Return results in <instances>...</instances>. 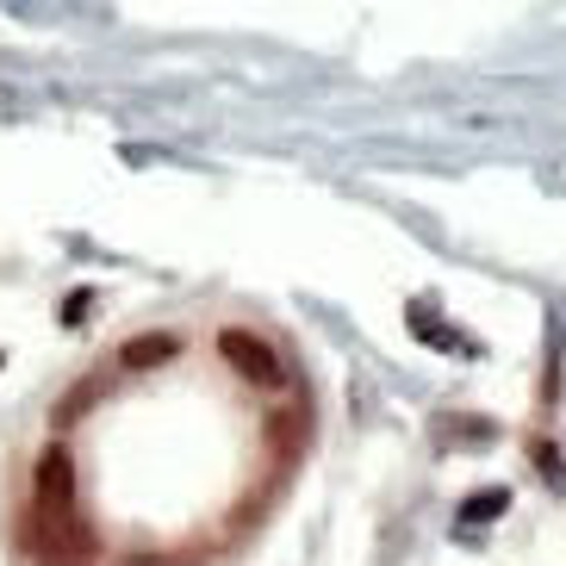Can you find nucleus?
Segmentation results:
<instances>
[{"label": "nucleus", "mask_w": 566, "mask_h": 566, "mask_svg": "<svg viewBox=\"0 0 566 566\" xmlns=\"http://www.w3.org/2000/svg\"><path fill=\"white\" fill-rule=\"evenodd\" d=\"M32 492H38V511L51 516V523L75 516V461H69V449H63V442H51V449L38 454Z\"/></svg>", "instance_id": "f257e3e1"}, {"label": "nucleus", "mask_w": 566, "mask_h": 566, "mask_svg": "<svg viewBox=\"0 0 566 566\" xmlns=\"http://www.w3.org/2000/svg\"><path fill=\"white\" fill-rule=\"evenodd\" d=\"M218 355L243 374L250 386H281V355L268 349L262 336H250V331H224L218 336Z\"/></svg>", "instance_id": "f03ea898"}, {"label": "nucleus", "mask_w": 566, "mask_h": 566, "mask_svg": "<svg viewBox=\"0 0 566 566\" xmlns=\"http://www.w3.org/2000/svg\"><path fill=\"white\" fill-rule=\"evenodd\" d=\"M38 554H44V566H87V560H94V530H87L82 516H63V523L44 516V530H38Z\"/></svg>", "instance_id": "7ed1b4c3"}, {"label": "nucleus", "mask_w": 566, "mask_h": 566, "mask_svg": "<svg viewBox=\"0 0 566 566\" xmlns=\"http://www.w3.org/2000/svg\"><path fill=\"white\" fill-rule=\"evenodd\" d=\"M175 349H181V336H175V331H144V336H125L118 361L132 367V374H144V367H163Z\"/></svg>", "instance_id": "20e7f679"}, {"label": "nucleus", "mask_w": 566, "mask_h": 566, "mask_svg": "<svg viewBox=\"0 0 566 566\" xmlns=\"http://www.w3.org/2000/svg\"><path fill=\"white\" fill-rule=\"evenodd\" d=\"M101 392H106V374H94V380H82L75 392H63V399H56L51 423H56V430H63V423H82V417L94 411V399H101Z\"/></svg>", "instance_id": "39448f33"}, {"label": "nucleus", "mask_w": 566, "mask_h": 566, "mask_svg": "<svg viewBox=\"0 0 566 566\" xmlns=\"http://www.w3.org/2000/svg\"><path fill=\"white\" fill-rule=\"evenodd\" d=\"M511 511V492H504V485H485V492H467L461 499V523H492V516H504Z\"/></svg>", "instance_id": "423d86ee"}, {"label": "nucleus", "mask_w": 566, "mask_h": 566, "mask_svg": "<svg viewBox=\"0 0 566 566\" xmlns=\"http://www.w3.org/2000/svg\"><path fill=\"white\" fill-rule=\"evenodd\" d=\"M87 305H94V293H87V286H75V293H69V305H63V324H69V331L87 317Z\"/></svg>", "instance_id": "0eeeda50"}, {"label": "nucleus", "mask_w": 566, "mask_h": 566, "mask_svg": "<svg viewBox=\"0 0 566 566\" xmlns=\"http://www.w3.org/2000/svg\"><path fill=\"white\" fill-rule=\"evenodd\" d=\"M535 467H542V473H548V480H560V454H554L548 442H535Z\"/></svg>", "instance_id": "6e6552de"}, {"label": "nucleus", "mask_w": 566, "mask_h": 566, "mask_svg": "<svg viewBox=\"0 0 566 566\" xmlns=\"http://www.w3.org/2000/svg\"><path fill=\"white\" fill-rule=\"evenodd\" d=\"M118 566H175V560H163V554H132V560H118Z\"/></svg>", "instance_id": "1a4fd4ad"}]
</instances>
